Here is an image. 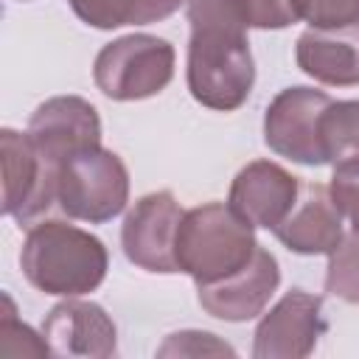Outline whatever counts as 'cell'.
Listing matches in <instances>:
<instances>
[{
  "label": "cell",
  "instance_id": "52a82bcc",
  "mask_svg": "<svg viewBox=\"0 0 359 359\" xmlns=\"http://www.w3.org/2000/svg\"><path fill=\"white\" fill-rule=\"evenodd\" d=\"M331 98L311 87L280 90L264 115V143L300 165H325V151L320 143V118Z\"/></svg>",
  "mask_w": 359,
  "mask_h": 359
},
{
  "label": "cell",
  "instance_id": "6da1fadb",
  "mask_svg": "<svg viewBox=\"0 0 359 359\" xmlns=\"http://www.w3.org/2000/svg\"><path fill=\"white\" fill-rule=\"evenodd\" d=\"M185 14L191 22L185 76L194 101L216 112L238 109L255 84V62L233 0H185Z\"/></svg>",
  "mask_w": 359,
  "mask_h": 359
},
{
  "label": "cell",
  "instance_id": "3957f363",
  "mask_svg": "<svg viewBox=\"0 0 359 359\" xmlns=\"http://www.w3.org/2000/svg\"><path fill=\"white\" fill-rule=\"evenodd\" d=\"M255 250V227L224 202L185 210L177 230V266L191 275L196 286L233 275Z\"/></svg>",
  "mask_w": 359,
  "mask_h": 359
},
{
  "label": "cell",
  "instance_id": "2e32d148",
  "mask_svg": "<svg viewBox=\"0 0 359 359\" xmlns=\"http://www.w3.org/2000/svg\"><path fill=\"white\" fill-rule=\"evenodd\" d=\"M73 14L98 28L112 31L121 25H149L171 17L185 0H67Z\"/></svg>",
  "mask_w": 359,
  "mask_h": 359
},
{
  "label": "cell",
  "instance_id": "5b68a950",
  "mask_svg": "<svg viewBox=\"0 0 359 359\" xmlns=\"http://www.w3.org/2000/svg\"><path fill=\"white\" fill-rule=\"evenodd\" d=\"M174 59L171 42L151 34H129L98 50L93 81L112 101L151 98L174 79Z\"/></svg>",
  "mask_w": 359,
  "mask_h": 359
},
{
  "label": "cell",
  "instance_id": "7c38bea8",
  "mask_svg": "<svg viewBox=\"0 0 359 359\" xmlns=\"http://www.w3.org/2000/svg\"><path fill=\"white\" fill-rule=\"evenodd\" d=\"M42 337L56 356L107 359L118 348V328L112 317L98 303L76 297H65L48 311Z\"/></svg>",
  "mask_w": 359,
  "mask_h": 359
},
{
  "label": "cell",
  "instance_id": "7a4b0ae2",
  "mask_svg": "<svg viewBox=\"0 0 359 359\" xmlns=\"http://www.w3.org/2000/svg\"><path fill=\"white\" fill-rule=\"evenodd\" d=\"M20 266L31 286L56 297H79L101 286L107 278L109 255L93 233L48 219L28 227Z\"/></svg>",
  "mask_w": 359,
  "mask_h": 359
},
{
  "label": "cell",
  "instance_id": "ba28073f",
  "mask_svg": "<svg viewBox=\"0 0 359 359\" xmlns=\"http://www.w3.org/2000/svg\"><path fill=\"white\" fill-rule=\"evenodd\" d=\"M185 210L180 208L171 191H154L140 196L121 227V244L126 258L146 269L171 275L180 272L177 266V230Z\"/></svg>",
  "mask_w": 359,
  "mask_h": 359
},
{
  "label": "cell",
  "instance_id": "e0dca14e",
  "mask_svg": "<svg viewBox=\"0 0 359 359\" xmlns=\"http://www.w3.org/2000/svg\"><path fill=\"white\" fill-rule=\"evenodd\" d=\"M320 143L325 163L359 157V101H331L320 118Z\"/></svg>",
  "mask_w": 359,
  "mask_h": 359
},
{
  "label": "cell",
  "instance_id": "7402d4cb",
  "mask_svg": "<svg viewBox=\"0 0 359 359\" xmlns=\"http://www.w3.org/2000/svg\"><path fill=\"white\" fill-rule=\"evenodd\" d=\"M328 191H331V199L337 202L342 219L351 224L353 233H359V157L334 165Z\"/></svg>",
  "mask_w": 359,
  "mask_h": 359
},
{
  "label": "cell",
  "instance_id": "ac0fdd59",
  "mask_svg": "<svg viewBox=\"0 0 359 359\" xmlns=\"http://www.w3.org/2000/svg\"><path fill=\"white\" fill-rule=\"evenodd\" d=\"M325 292L359 306V233L342 236V241L328 252Z\"/></svg>",
  "mask_w": 359,
  "mask_h": 359
},
{
  "label": "cell",
  "instance_id": "8fae6325",
  "mask_svg": "<svg viewBox=\"0 0 359 359\" xmlns=\"http://www.w3.org/2000/svg\"><path fill=\"white\" fill-rule=\"evenodd\" d=\"M36 149L56 165L90 146H101V118L98 109L79 95H56L42 101L31 118L28 129Z\"/></svg>",
  "mask_w": 359,
  "mask_h": 359
},
{
  "label": "cell",
  "instance_id": "603a6c76",
  "mask_svg": "<svg viewBox=\"0 0 359 359\" xmlns=\"http://www.w3.org/2000/svg\"><path fill=\"white\" fill-rule=\"evenodd\" d=\"M157 353L160 356H208V353H233V348L219 342L216 334H208V331H180V334H171Z\"/></svg>",
  "mask_w": 359,
  "mask_h": 359
},
{
  "label": "cell",
  "instance_id": "ffe728a7",
  "mask_svg": "<svg viewBox=\"0 0 359 359\" xmlns=\"http://www.w3.org/2000/svg\"><path fill=\"white\" fill-rule=\"evenodd\" d=\"M0 356L3 359H25V356H48L50 345L42 334H34L25 323L17 320L14 303L8 294H3V311H0Z\"/></svg>",
  "mask_w": 359,
  "mask_h": 359
},
{
  "label": "cell",
  "instance_id": "277c9868",
  "mask_svg": "<svg viewBox=\"0 0 359 359\" xmlns=\"http://www.w3.org/2000/svg\"><path fill=\"white\" fill-rule=\"evenodd\" d=\"M129 202V171L123 160L104 149L90 146L59 163L56 205L79 222L101 224L115 219Z\"/></svg>",
  "mask_w": 359,
  "mask_h": 359
},
{
  "label": "cell",
  "instance_id": "8992f818",
  "mask_svg": "<svg viewBox=\"0 0 359 359\" xmlns=\"http://www.w3.org/2000/svg\"><path fill=\"white\" fill-rule=\"evenodd\" d=\"M0 160H3V213L25 227L36 224L56 202L59 165L36 149L28 132H14V129L0 132Z\"/></svg>",
  "mask_w": 359,
  "mask_h": 359
},
{
  "label": "cell",
  "instance_id": "30bf717a",
  "mask_svg": "<svg viewBox=\"0 0 359 359\" xmlns=\"http://www.w3.org/2000/svg\"><path fill=\"white\" fill-rule=\"evenodd\" d=\"M278 283H280V269H278L275 255L258 247L255 255L233 275L213 280V283H199L196 300L216 320L244 323V320L258 317L266 309Z\"/></svg>",
  "mask_w": 359,
  "mask_h": 359
},
{
  "label": "cell",
  "instance_id": "d6986e66",
  "mask_svg": "<svg viewBox=\"0 0 359 359\" xmlns=\"http://www.w3.org/2000/svg\"><path fill=\"white\" fill-rule=\"evenodd\" d=\"M297 17L320 31L359 34V0H292Z\"/></svg>",
  "mask_w": 359,
  "mask_h": 359
},
{
  "label": "cell",
  "instance_id": "9c48e42d",
  "mask_svg": "<svg viewBox=\"0 0 359 359\" xmlns=\"http://www.w3.org/2000/svg\"><path fill=\"white\" fill-rule=\"evenodd\" d=\"M323 300L303 289L286 292L258 323L252 353L258 359H303L325 334Z\"/></svg>",
  "mask_w": 359,
  "mask_h": 359
},
{
  "label": "cell",
  "instance_id": "5bb4252c",
  "mask_svg": "<svg viewBox=\"0 0 359 359\" xmlns=\"http://www.w3.org/2000/svg\"><path fill=\"white\" fill-rule=\"evenodd\" d=\"M342 213L331 199L328 185H300V194L286 219L272 230L275 238L297 255H328L345 236Z\"/></svg>",
  "mask_w": 359,
  "mask_h": 359
},
{
  "label": "cell",
  "instance_id": "44dd1931",
  "mask_svg": "<svg viewBox=\"0 0 359 359\" xmlns=\"http://www.w3.org/2000/svg\"><path fill=\"white\" fill-rule=\"evenodd\" d=\"M241 22L250 28H286L292 22H297V8L292 0H233Z\"/></svg>",
  "mask_w": 359,
  "mask_h": 359
},
{
  "label": "cell",
  "instance_id": "9a60e30c",
  "mask_svg": "<svg viewBox=\"0 0 359 359\" xmlns=\"http://www.w3.org/2000/svg\"><path fill=\"white\" fill-rule=\"evenodd\" d=\"M297 67L320 84L353 87L359 84V34L309 28L294 48Z\"/></svg>",
  "mask_w": 359,
  "mask_h": 359
},
{
  "label": "cell",
  "instance_id": "4fadbf2b",
  "mask_svg": "<svg viewBox=\"0 0 359 359\" xmlns=\"http://www.w3.org/2000/svg\"><path fill=\"white\" fill-rule=\"evenodd\" d=\"M300 194L297 177L269 160L247 163L230 182L227 205L252 227L275 230Z\"/></svg>",
  "mask_w": 359,
  "mask_h": 359
}]
</instances>
